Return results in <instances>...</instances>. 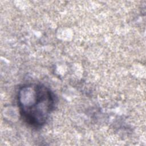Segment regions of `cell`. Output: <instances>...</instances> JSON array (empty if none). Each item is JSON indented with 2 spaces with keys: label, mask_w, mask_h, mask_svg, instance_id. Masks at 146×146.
<instances>
[{
  "label": "cell",
  "mask_w": 146,
  "mask_h": 146,
  "mask_svg": "<svg viewBox=\"0 0 146 146\" xmlns=\"http://www.w3.org/2000/svg\"><path fill=\"white\" fill-rule=\"evenodd\" d=\"M55 96L50 88L40 84H28L18 93V105L24 121L34 127L44 125L55 104Z\"/></svg>",
  "instance_id": "obj_1"
}]
</instances>
